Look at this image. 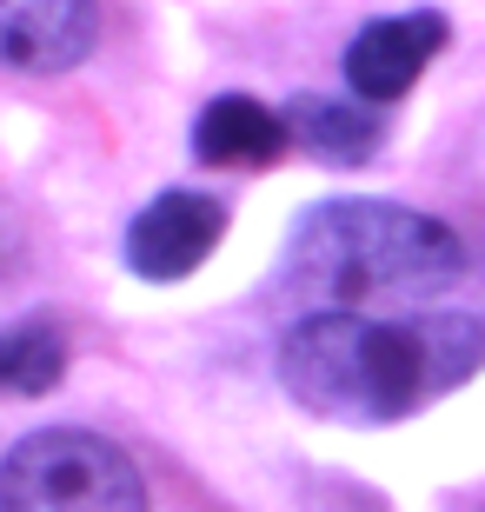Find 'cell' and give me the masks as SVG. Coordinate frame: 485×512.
I'll return each instance as SVG.
<instances>
[{
	"instance_id": "cell-1",
	"label": "cell",
	"mask_w": 485,
	"mask_h": 512,
	"mask_svg": "<svg viewBox=\"0 0 485 512\" xmlns=\"http://www.w3.org/2000/svg\"><path fill=\"white\" fill-rule=\"evenodd\" d=\"M485 360V326L439 320H379V313H306L280 346L286 393L339 426H392L419 413L432 393L466 380Z\"/></svg>"
},
{
	"instance_id": "cell-5",
	"label": "cell",
	"mask_w": 485,
	"mask_h": 512,
	"mask_svg": "<svg viewBox=\"0 0 485 512\" xmlns=\"http://www.w3.org/2000/svg\"><path fill=\"white\" fill-rule=\"evenodd\" d=\"M94 0H0V67L67 74L94 54Z\"/></svg>"
},
{
	"instance_id": "cell-6",
	"label": "cell",
	"mask_w": 485,
	"mask_h": 512,
	"mask_svg": "<svg viewBox=\"0 0 485 512\" xmlns=\"http://www.w3.org/2000/svg\"><path fill=\"white\" fill-rule=\"evenodd\" d=\"M446 47V14H392V20H373V27H359L353 47H346V87L359 100H386L412 94V80L426 74V60Z\"/></svg>"
},
{
	"instance_id": "cell-4",
	"label": "cell",
	"mask_w": 485,
	"mask_h": 512,
	"mask_svg": "<svg viewBox=\"0 0 485 512\" xmlns=\"http://www.w3.org/2000/svg\"><path fill=\"white\" fill-rule=\"evenodd\" d=\"M220 233H226V207L220 200L173 187L127 227V266L147 273V280H187L193 266L220 247Z\"/></svg>"
},
{
	"instance_id": "cell-3",
	"label": "cell",
	"mask_w": 485,
	"mask_h": 512,
	"mask_svg": "<svg viewBox=\"0 0 485 512\" xmlns=\"http://www.w3.org/2000/svg\"><path fill=\"white\" fill-rule=\"evenodd\" d=\"M0 512H147V479L113 439L54 426L7 453Z\"/></svg>"
},
{
	"instance_id": "cell-2",
	"label": "cell",
	"mask_w": 485,
	"mask_h": 512,
	"mask_svg": "<svg viewBox=\"0 0 485 512\" xmlns=\"http://www.w3.org/2000/svg\"><path fill=\"white\" fill-rule=\"evenodd\" d=\"M459 273H466L459 233L392 200H326L299 220L293 253H286V280L326 313L439 300Z\"/></svg>"
},
{
	"instance_id": "cell-9",
	"label": "cell",
	"mask_w": 485,
	"mask_h": 512,
	"mask_svg": "<svg viewBox=\"0 0 485 512\" xmlns=\"http://www.w3.org/2000/svg\"><path fill=\"white\" fill-rule=\"evenodd\" d=\"M67 373V340L54 326H7L0 333V393H54Z\"/></svg>"
},
{
	"instance_id": "cell-10",
	"label": "cell",
	"mask_w": 485,
	"mask_h": 512,
	"mask_svg": "<svg viewBox=\"0 0 485 512\" xmlns=\"http://www.w3.org/2000/svg\"><path fill=\"white\" fill-rule=\"evenodd\" d=\"M479 512H485V506H479Z\"/></svg>"
},
{
	"instance_id": "cell-7",
	"label": "cell",
	"mask_w": 485,
	"mask_h": 512,
	"mask_svg": "<svg viewBox=\"0 0 485 512\" xmlns=\"http://www.w3.org/2000/svg\"><path fill=\"white\" fill-rule=\"evenodd\" d=\"M286 140H293L286 114H273L246 94H220L193 127V153L213 160V167H266V160L286 153Z\"/></svg>"
},
{
	"instance_id": "cell-8",
	"label": "cell",
	"mask_w": 485,
	"mask_h": 512,
	"mask_svg": "<svg viewBox=\"0 0 485 512\" xmlns=\"http://www.w3.org/2000/svg\"><path fill=\"white\" fill-rule=\"evenodd\" d=\"M286 127H293V140H306V153H319V160H333V167H359V160H373L379 153V120L359 107V100H293L286 107Z\"/></svg>"
}]
</instances>
